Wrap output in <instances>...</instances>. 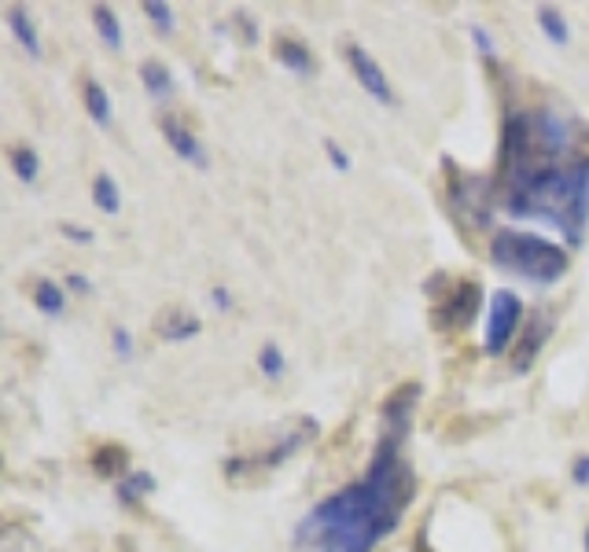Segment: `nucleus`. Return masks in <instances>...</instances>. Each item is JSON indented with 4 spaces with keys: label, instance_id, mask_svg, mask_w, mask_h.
<instances>
[{
    "label": "nucleus",
    "instance_id": "32",
    "mask_svg": "<svg viewBox=\"0 0 589 552\" xmlns=\"http://www.w3.org/2000/svg\"><path fill=\"white\" fill-rule=\"evenodd\" d=\"M67 287H70V292H78V295H86V292H92L89 276H81V273H70V276H67Z\"/></svg>",
    "mask_w": 589,
    "mask_h": 552
},
{
    "label": "nucleus",
    "instance_id": "27",
    "mask_svg": "<svg viewBox=\"0 0 589 552\" xmlns=\"http://www.w3.org/2000/svg\"><path fill=\"white\" fill-rule=\"evenodd\" d=\"M111 346H115V354L122 357V362H129V357H134V335H129L126 328H115Z\"/></svg>",
    "mask_w": 589,
    "mask_h": 552
},
{
    "label": "nucleus",
    "instance_id": "29",
    "mask_svg": "<svg viewBox=\"0 0 589 552\" xmlns=\"http://www.w3.org/2000/svg\"><path fill=\"white\" fill-rule=\"evenodd\" d=\"M571 483L575 486H589V453H579L571 464Z\"/></svg>",
    "mask_w": 589,
    "mask_h": 552
},
{
    "label": "nucleus",
    "instance_id": "33",
    "mask_svg": "<svg viewBox=\"0 0 589 552\" xmlns=\"http://www.w3.org/2000/svg\"><path fill=\"white\" fill-rule=\"evenodd\" d=\"M416 552H431V549H428V542H424V538H420V542H416Z\"/></svg>",
    "mask_w": 589,
    "mask_h": 552
},
{
    "label": "nucleus",
    "instance_id": "17",
    "mask_svg": "<svg viewBox=\"0 0 589 552\" xmlns=\"http://www.w3.org/2000/svg\"><path fill=\"white\" fill-rule=\"evenodd\" d=\"M89 16H92V27L96 33H100V41L111 48V52H122V45H126V30H122V22H118V16L107 4H92L89 8Z\"/></svg>",
    "mask_w": 589,
    "mask_h": 552
},
{
    "label": "nucleus",
    "instance_id": "6",
    "mask_svg": "<svg viewBox=\"0 0 589 552\" xmlns=\"http://www.w3.org/2000/svg\"><path fill=\"white\" fill-rule=\"evenodd\" d=\"M527 324V306L523 298L512 292V287H501V292L490 295V309H487V339H483V351L490 357H501L509 354L516 339H520Z\"/></svg>",
    "mask_w": 589,
    "mask_h": 552
},
{
    "label": "nucleus",
    "instance_id": "15",
    "mask_svg": "<svg viewBox=\"0 0 589 552\" xmlns=\"http://www.w3.org/2000/svg\"><path fill=\"white\" fill-rule=\"evenodd\" d=\"M81 100H86V111L96 126H111V118H115V107H111V92H107L100 81L96 78H86L81 81Z\"/></svg>",
    "mask_w": 589,
    "mask_h": 552
},
{
    "label": "nucleus",
    "instance_id": "13",
    "mask_svg": "<svg viewBox=\"0 0 589 552\" xmlns=\"http://www.w3.org/2000/svg\"><path fill=\"white\" fill-rule=\"evenodd\" d=\"M89 467L96 479H115V483H122L129 475V450L118 446V442H104V446L92 450Z\"/></svg>",
    "mask_w": 589,
    "mask_h": 552
},
{
    "label": "nucleus",
    "instance_id": "21",
    "mask_svg": "<svg viewBox=\"0 0 589 552\" xmlns=\"http://www.w3.org/2000/svg\"><path fill=\"white\" fill-rule=\"evenodd\" d=\"M8 159H11V170H16V177L22 185H38L41 159H38V151H33L30 144H16V148L8 151Z\"/></svg>",
    "mask_w": 589,
    "mask_h": 552
},
{
    "label": "nucleus",
    "instance_id": "19",
    "mask_svg": "<svg viewBox=\"0 0 589 552\" xmlns=\"http://www.w3.org/2000/svg\"><path fill=\"white\" fill-rule=\"evenodd\" d=\"M92 203H96V210L107 214V218H115V214L122 210V191H118V181L111 174L92 177Z\"/></svg>",
    "mask_w": 589,
    "mask_h": 552
},
{
    "label": "nucleus",
    "instance_id": "18",
    "mask_svg": "<svg viewBox=\"0 0 589 552\" xmlns=\"http://www.w3.org/2000/svg\"><path fill=\"white\" fill-rule=\"evenodd\" d=\"M155 490V475L151 472H129L122 483L115 486V501L118 505H126V509H134V505H140L144 497H148Z\"/></svg>",
    "mask_w": 589,
    "mask_h": 552
},
{
    "label": "nucleus",
    "instance_id": "26",
    "mask_svg": "<svg viewBox=\"0 0 589 552\" xmlns=\"http://www.w3.org/2000/svg\"><path fill=\"white\" fill-rule=\"evenodd\" d=\"M324 151H328V159H332V166H335V170H340V174L351 170V155H346V148H343V144L335 140V137L324 140Z\"/></svg>",
    "mask_w": 589,
    "mask_h": 552
},
{
    "label": "nucleus",
    "instance_id": "24",
    "mask_svg": "<svg viewBox=\"0 0 589 552\" xmlns=\"http://www.w3.org/2000/svg\"><path fill=\"white\" fill-rule=\"evenodd\" d=\"M144 16H148L163 33H174V30H177L174 8H170V4H163V0H144Z\"/></svg>",
    "mask_w": 589,
    "mask_h": 552
},
{
    "label": "nucleus",
    "instance_id": "12",
    "mask_svg": "<svg viewBox=\"0 0 589 552\" xmlns=\"http://www.w3.org/2000/svg\"><path fill=\"white\" fill-rule=\"evenodd\" d=\"M155 332H159V339L166 343H188L203 332V321L185 306H170V309H163L159 321H155Z\"/></svg>",
    "mask_w": 589,
    "mask_h": 552
},
{
    "label": "nucleus",
    "instance_id": "8",
    "mask_svg": "<svg viewBox=\"0 0 589 552\" xmlns=\"http://www.w3.org/2000/svg\"><path fill=\"white\" fill-rule=\"evenodd\" d=\"M343 59H346V67H351V75L357 78V86H362L372 100L383 107H399V92H394L387 70L376 63V56H372L365 45L343 41Z\"/></svg>",
    "mask_w": 589,
    "mask_h": 552
},
{
    "label": "nucleus",
    "instance_id": "20",
    "mask_svg": "<svg viewBox=\"0 0 589 552\" xmlns=\"http://www.w3.org/2000/svg\"><path fill=\"white\" fill-rule=\"evenodd\" d=\"M538 27H542V33L557 48L571 45V22H568V16H563L560 8H549V4L538 8Z\"/></svg>",
    "mask_w": 589,
    "mask_h": 552
},
{
    "label": "nucleus",
    "instance_id": "16",
    "mask_svg": "<svg viewBox=\"0 0 589 552\" xmlns=\"http://www.w3.org/2000/svg\"><path fill=\"white\" fill-rule=\"evenodd\" d=\"M8 30L16 33V41L27 48V52L33 56V59H41L45 56V48H41V33H38V27H33V19H30V11L27 8H8Z\"/></svg>",
    "mask_w": 589,
    "mask_h": 552
},
{
    "label": "nucleus",
    "instance_id": "22",
    "mask_svg": "<svg viewBox=\"0 0 589 552\" xmlns=\"http://www.w3.org/2000/svg\"><path fill=\"white\" fill-rule=\"evenodd\" d=\"M33 306H38L45 317H59L63 314V306H67L63 287H59L56 280H38L33 284Z\"/></svg>",
    "mask_w": 589,
    "mask_h": 552
},
{
    "label": "nucleus",
    "instance_id": "10",
    "mask_svg": "<svg viewBox=\"0 0 589 552\" xmlns=\"http://www.w3.org/2000/svg\"><path fill=\"white\" fill-rule=\"evenodd\" d=\"M159 129H163V140L170 144V151L177 155V159L188 162V166H196V170H207V166H210V155H207V148H203V140L192 134V129L181 122V118L163 115V118H159Z\"/></svg>",
    "mask_w": 589,
    "mask_h": 552
},
{
    "label": "nucleus",
    "instance_id": "9",
    "mask_svg": "<svg viewBox=\"0 0 589 552\" xmlns=\"http://www.w3.org/2000/svg\"><path fill=\"white\" fill-rule=\"evenodd\" d=\"M552 328H557V317H552L549 306H534L531 317H527L520 339L509 351V368L512 372H531V365L538 362V354L546 351V343L552 339Z\"/></svg>",
    "mask_w": 589,
    "mask_h": 552
},
{
    "label": "nucleus",
    "instance_id": "11",
    "mask_svg": "<svg viewBox=\"0 0 589 552\" xmlns=\"http://www.w3.org/2000/svg\"><path fill=\"white\" fill-rule=\"evenodd\" d=\"M273 59L298 78H314V70H317V59L310 52V45L298 38V33H287V30L273 33Z\"/></svg>",
    "mask_w": 589,
    "mask_h": 552
},
{
    "label": "nucleus",
    "instance_id": "23",
    "mask_svg": "<svg viewBox=\"0 0 589 552\" xmlns=\"http://www.w3.org/2000/svg\"><path fill=\"white\" fill-rule=\"evenodd\" d=\"M258 368H262V376L273 379V383L287 376V354L281 351V343L266 339L258 346Z\"/></svg>",
    "mask_w": 589,
    "mask_h": 552
},
{
    "label": "nucleus",
    "instance_id": "1",
    "mask_svg": "<svg viewBox=\"0 0 589 552\" xmlns=\"http://www.w3.org/2000/svg\"><path fill=\"white\" fill-rule=\"evenodd\" d=\"M498 207L512 218L546 221L563 247H582L589 225V129H575L557 107H509L498 148Z\"/></svg>",
    "mask_w": 589,
    "mask_h": 552
},
{
    "label": "nucleus",
    "instance_id": "25",
    "mask_svg": "<svg viewBox=\"0 0 589 552\" xmlns=\"http://www.w3.org/2000/svg\"><path fill=\"white\" fill-rule=\"evenodd\" d=\"M233 30H239V38H244L247 48L258 45V22H255V16H251V11H236V16H233Z\"/></svg>",
    "mask_w": 589,
    "mask_h": 552
},
{
    "label": "nucleus",
    "instance_id": "30",
    "mask_svg": "<svg viewBox=\"0 0 589 552\" xmlns=\"http://www.w3.org/2000/svg\"><path fill=\"white\" fill-rule=\"evenodd\" d=\"M59 229H63L67 239H75V244H92V229H81V225H75V221H63Z\"/></svg>",
    "mask_w": 589,
    "mask_h": 552
},
{
    "label": "nucleus",
    "instance_id": "4",
    "mask_svg": "<svg viewBox=\"0 0 589 552\" xmlns=\"http://www.w3.org/2000/svg\"><path fill=\"white\" fill-rule=\"evenodd\" d=\"M442 170H446V203H450L453 218L464 225H475V229H487L498 210L494 177H475V174L457 170L453 159H442Z\"/></svg>",
    "mask_w": 589,
    "mask_h": 552
},
{
    "label": "nucleus",
    "instance_id": "2",
    "mask_svg": "<svg viewBox=\"0 0 589 552\" xmlns=\"http://www.w3.org/2000/svg\"><path fill=\"white\" fill-rule=\"evenodd\" d=\"M409 431L383 427L372 464L357 483H346L303 515L295 526V552H372L399 531L416 497V472L405 457Z\"/></svg>",
    "mask_w": 589,
    "mask_h": 552
},
{
    "label": "nucleus",
    "instance_id": "28",
    "mask_svg": "<svg viewBox=\"0 0 589 552\" xmlns=\"http://www.w3.org/2000/svg\"><path fill=\"white\" fill-rule=\"evenodd\" d=\"M472 41H475V48L483 52L487 59L494 56V38H490V30L483 27V22H472Z\"/></svg>",
    "mask_w": 589,
    "mask_h": 552
},
{
    "label": "nucleus",
    "instance_id": "7",
    "mask_svg": "<svg viewBox=\"0 0 589 552\" xmlns=\"http://www.w3.org/2000/svg\"><path fill=\"white\" fill-rule=\"evenodd\" d=\"M479 309H483V284H479L475 276H464V280H457L442 292L431 321H435L439 332L464 335L479 321Z\"/></svg>",
    "mask_w": 589,
    "mask_h": 552
},
{
    "label": "nucleus",
    "instance_id": "3",
    "mask_svg": "<svg viewBox=\"0 0 589 552\" xmlns=\"http://www.w3.org/2000/svg\"><path fill=\"white\" fill-rule=\"evenodd\" d=\"M490 266L501 269L504 276H520L531 284H557L560 276L571 269V250L552 239L516 229V225H501L490 239Z\"/></svg>",
    "mask_w": 589,
    "mask_h": 552
},
{
    "label": "nucleus",
    "instance_id": "34",
    "mask_svg": "<svg viewBox=\"0 0 589 552\" xmlns=\"http://www.w3.org/2000/svg\"><path fill=\"white\" fill-rule=\"evenodd\" d=\"M582 542H586V552H589V526H586V534H582Z\"/></svg>",
    "mask_w": 589,
    "mask_h": 552
},
{
    "label": "nucleus",
    "instance_id": "5",
    "mask_svg": "<svg viewBox=\"0 0 589 552\" xmlns=\"http://www.w3.org/2000/svg\"><path fill=\"white\" fill-rule=\"evenodd\" d=\"M314 438H317V420L303 416L292 431H284L281 442H276L273 450L255 453V457H228L225 461V479H233V483H251V479H258V475H269L281 464L292 461L298 450H306Z\"/></svg>",
    "mask_w": 589,
    "mask_h": 552
},
{
    "label": "nucleus",
    "instance_id": "14",
    "mask_svg": "<svg viewBox=\"0 0 589 552\" xmlns=\"http://www.w3.org/2000/svg\"><path fill=\"white\" fill-rule=\"evenodd\" d=\"M140 81H144V89H148L151 100H170L174 89H177V81L170 75V67L159 63V59H144L140 63Z\"/></svg>",
    "mask_w": 589,
    "mask_h": 552
},
{
    "label": "nucleus",
    "instance_id": "31",
    "mask_svg": "<svg viewBox=\"0 0 589 552\" xmlns=\"http://www.w3.org/2000/svg\"><path fill=\"white\" fill-rule=\"evenodd\" d=\"M210 303L222 309V314H228V309H233V295H228V287H210Z\"/></svg>",
    "mask_w": 589,
    "mask_h": 552
}]
</instances>
